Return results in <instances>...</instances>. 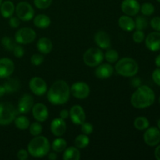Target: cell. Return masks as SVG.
Instances as JSON below:
<instances>
[{"instance_id": "cell-52", "label": "cell", "mask_w": 160, "mask_h": 160, "mask_svg": "<svg viewBox=\"0 0 160 160\" xmlns=\"http://www.w3.org/2000/svg\"><path fill=\"white\" fill-rule=\"evenodd\" d=\"M2 2V0H0V6H1Z\"/></svg>"}, {"instance_id": "cell-1", "label": "cell", "mask_w": 160, "mask_h": 160, "mask_svg": "<svg viewBox=\"0 0 160 160\" xmlns=\"http://www.w3.org/2000/svg\"><path fill=\"white\" fill-rule=\"evenodd\" d=\"M70 88L63 80L55 81L48 91H47V98L51 104L54 106H61L70 99Z\"/></svg>"}, {"instance_id": "cell-47", "label": "cell", "mask_w": 160, "mask_h": 160, "mask_svg": "<svg viewBox=\"0 0 160 160\" xmlns=\"http://www.w3.org/2000/svg\"><path fill=\"white\" fill-rule=\"evenodd\" d=\"M155 157L157 160H160V145L155 149Z\"/></svg>"}, {"instance_id": "cell-7", "label": "cell", "mask_w": 160, "mask_h": 160, "mask_svg": "<svg viewBox=\"0 0 160 160\" xmlns=\"http://www.w3.org/2000/svg\"><path fill=\"white\" fill-rule=\"evenodd\" d=\"M37 37L35 31L30 28H22L15 33V42L20 45H28L34 42Z\"/></svg>"}, {"instance_id": "cell-49", "label": "cell", "mask_w": 160, "mask_h": 160, "mask_svg": "<svg viewBox=\"0 0 160 160\" xmlns=\"http://www.w3.org/2000/svg\"><path fill=\"white\" fill-rule=\"evenodd\" d=\"M6 93V89H5L4 86L0 85V97H2Z\"/></svg>"}, {"instance_id": "cell-39", "label": "cell", "mask_w": 160, "mask_h": 160, "mask_svg": "<svg viewBox=\"0 0 160 160\" xmlns=\"http://www.w3.org/2000/svg\"><path fill=\"white\" fill-rule=\"evenodd\" d=\"M81 126V131H82L83 134H87V135H90V134H92V132L94 131L93 125L91 123H88V122H84Z\"/></svg>"}, {"instance_id": "cell-29", "label": "cell", "mask_w": 160, "mask_h": 160, "mask_svg": "<svg viewBox=\"0 0 160 160\" xmlns=\"http://www.w3.org/2000/svg\"><path fill=\"white\" fill-rule=\"evenodd\" d=\"M89 143H90V138H89L88 135L84 134H79L76 137L74 140V145L79 149H84L86 147L88 146Z\"/></svg>"}, {"instance_id": "cell-18", "label": "cell", "mask_w": 160, "mask_h": 160, "mask_svg": "<svg viewBox=\"0 0 160 160\" xmlns=\"http://www.w3.org/2000/svg\"><path fill=\"white\" fill-rule=\"evenodd\" d=\"M145 45L147 48L152 52L160 50V32L154 31L145 38Z\"/></svg>"}, {"instance_id": "cell-21", "label": "cell", "mask_w": 160, "mask_h": 160, "mask_svg": "<svg viewBox=\"0 0 160 160\" xmlns=\"http://www.w3.org/2000/svg\"><path fill=\"white\" fill-rule=\"evenodd\" d=\"M118 24L123 31H127V32H131L135 29L134 20L128 15L121 16L118 20Z\"/></svg>"}, {"instance_id": "cell-20", "label": "cell", "mask_w": 160, "mask_h": 160, "mask_svg": "<svg viewBox=\"0 0 160 160\" xmlns=\"http://www.w3.org/2000/svg\"><path fill=\"white\" fill-rule=\"evenodd\" d=\"M114 68L110 63H101L97 66L95 70V77L98 79H107L113 74Z\"/></svg>"}, {"instance_id": "cell-9", "label": "cell", "mask_w": 160, "mask_h": 160, "mask_svg": "<svg viewBox=\"0 0 160 160\" xmlns=\"http://www.w3.org/2000/svg\"><path fill=\"white\" fill-rule=\"evenodd\" d=\"M91 89L88 84L84 81L73 83L70 87V95L77 99L83 100L87 98L90 95Z\"/></svg>"}, {"instance_id": "cell-24", "label": "cell", "mask_w": 160, "mask_h": 160, "mask_svg": "<svg viewBox=\"0 0 160 160\" xmlns=\"http://www.w3.org/2000/svg\"><path fill=\"white\" fill-rule=\"evenodd\" d=\"M34 25L39 29H46L51 24V19L46 14H38L34 16Z\"/></svg>"}, {"instance_id": "cell-42", "label": "cell", "mask_w": 160, "mask_h": 160, "mask_svg": "<svg viewBox=\"0 0 160 160\" xmlns=\"http://www.w3.org/2000/svg\"><path fill=\"white\" fill-rule=\"evenodd\" d=\"M9 24L11 28H17L20 24V20L17 17H11L9 18Z\"/></svg>"}, {"instance_id": "cell-32", "label": "cell", "mask_w": 160, "mask_h": 160, "mask_svg": "<svg viewBox=\"0 0 160 160\" xmlns=\"http://www.w3.org/2000/svg\"><path fill=\"white\" fill-rule=\"evenodd\" d=\"M28 129H29L30 134L34 136V137H35V136L41 135V134L43 131V127L41 124L40 122L35 121L30 124Z\"/></svg>"}, {"instance_id": "cell-16", "label": "cell", "mask_w": 160, "mask_h": 160, "mask_svg": "<svg viewBox=\"0 0 160 160\" xmlns=\"http://www.w3.org/2000/svg\"><path fill=\"white\" fill-rule=\"evenodd\" d=\"M15 70V65L12 60L9 58L0 59V78L6 79L9 78Z\"/></svg>"}, {"instance_id": "cell-13", "label": "cell", "mask_w": 160, "mask_h": 160, "mask_svg": "<svg viewBox=\"0 0 160 160\" xmlns=\"http://www.w3.org/2000/svg\"><path fill=\"white\" fill-rule=\"evenodd\" d=\"M69 112H70V118L73 124L81 125L86 121V113L82 106L75 105L70 108Z\"/></svg>"}, {"instance_id": "cell-41", "label": "cell", "mask_w": 160, "mask_h": 160, "mask_svg": "<svg viewBox=\"0 0 160 160\" xmlns=\"http://www.w3.org/2000/svg\"><path fill=\"white\" fill-rule=\"evenodd\" d=\"M150 25L156 31L160 32V17H153L150 21Z\"/></svg>"}, {"instance_id": "cell-15", "label": "cell", "mask_w": 160, "mask_h": 160, "mask_svg": "<svg viewBox=\"0 0 160 160\" xmlns=\"http://www.w3.org/2000/svg\"><path fill=\"white\" fill-rule=\"evenodd\" d=\"M31 112H32V115L34 120L40 123L46 121L47 119L48 118V115H49L47 106L42 102L34 104Z\"/></svg>"}, {"instance_id": "cell-2", "label": "cell", "mask_w": 160, "mask_h": 160, "mask_svg": "<svg viewBox=\"0 0 160 160\" xmlns=\"http://www.w3.org/2000/svg\"><path fill=\"white\" fill-rule=\"evenodd\" d=\"M156 95L152 89L147 85H140L132 94L131 103L136 109H145L155 102Z\"/></svg>"}, {"instance_id": "cell-34", "label": "cell", "mask_w": 160, "mask_h": 160, "mask_svg": "<svg viewBox=\"0 0 160 160\" xmlns=\"http://www.w3.org/2000/svg\"><path fill=\"white\" fill-rule=\"evenodd\" d=\"M140 11L143 16H151L155 12V6L151 2H145L141 6Z\"/></svg>"}, {"instance_id": "cell-22", "label": "cell", "mask_w": 160, "mask_h": 160, "mask_svg": "<svg viewBox=\"0 0 160 160\" xmlns=\"http://www.w3.org/2000/svg\"><path fill=\"white\" fill-rule=\"evenodd\" d=\"M53 48V44L51 39L48 38H41L37 42V48L40 53L43 55L49 54Z\"/></svg>"}, {"instance_id": "cell-43", "label": "cell", "mask_w": 160, "mask_h": 160, "mask_svg": "<svg viewBox=\"0 0 160 160\" xmlns=\"http://www.w3.org/2000/svg\"><path fill=\"white\" fill-rule=\"evenodd\" d=\"M17 159L20 160H27L29 156V153H28V150L25 149H20L17 152Z\"/></svg>"}, {"instance_id": "cell-31", "label": "cell", "mask_w": 160, "mask_h": 160, "mask_svg": "<svg viewBox=\"0 0 160 160\" xmlns=\"http://www.w3.org/2000/svg\"><path fill=\"white\" fill-rule=\"evenodd\" d=\"M104 59H106L109 63L117 62L119 59V52L112 48H108L107 51L104 53Z\"/></svg>"}, {"instance_id": "cell-4", "label": "cell", "mask_w": 160, "mask_h": 160, "mask_svg": "<svg viewBox=\"0 0 160 160\" xmlns=\"http://www.w3.org/2000/svg\"><path fill=\"white\" fill-rule=\"evenodd\" d=\"M114 70L120 76L125 78H133L138 72L139 67L138 62L134 59L124 57L117 60Z\"/></svg>"}, {"instance_id": "cell-45", "label": "cell", "mask_w": 160, "mask_h": 160, "mask_svg": "<svg viewBox=\"0 0 160 160\" xmlns=\"http://www.w3.org/2000/svg\"><path fill=\"white\" fill-rule=\"evenodd\" d=\"M59 117L62 118V120H67V118L70 117V112H69V110L67 109H62V110L59 112Z\"/></svg>"}, {"instance_id": "cell-53", "label": "cell", "mask_w": 160, "mask_h": 160, "mask_svg": "<svg viewBox=\"0 0 160 160\" xmlns=\"http://www.w3.org/2000/svg\"><path fill=\"white\" fill-rule=\"evenodd\" d=\"M157 2H160V0H156Z\"/></svg>"}, {"instance_id": "cell-26", "label": "cell", "mask_w": 160, "mask_h": 160, "mask_svg": "<svg viewBox=\"0 0 160 160\" xmlns=\"http://www.w3.org/2000/svg\"><path fill=\"white\" fill-rule=\"evenodd\" d=\"M5 89H6V93H14L20 90V82L17 78H9L6 80V82L3 84Z\"/></svg>"}, {"instance_id": "cell-44", "label": "cell", "mask_w": 160, "mask_h": 160, "mask_svg": "<svg viewBox=\"0 0 160 160\" xmlns=\"http://www.w3.org/2000/svg\"><path fill=\"white\" fill-rule=\"evenodd\" d=\"M152 78L153 81L156 83L157 85L160 86V68L158 67L157 69L153 71L152 74Z\"/></svg>"}, {"instance_id": "cell-35", "label": "cell", "mask_w": 160, "mask_h": 160, "mask_svg": "<svg viewBox=\"0 0 160 160\" xmlns=\"http://www.w3.org/2000/svg\"><path fill=\"white\" fill-rule=\"evenodd\" d=\"M1 43L2 45V46L4 47L5 49L8 50V51H12L14 48V47L16 46V43L17 42L13 40L11 38L7 37H3L1 40Z\"/></svg>"}, {"instance_id": "cell-48", "label": "cell", "mask_w": 160, "mask_h": 160, "mask_svg": "<svg viewBox=\"0 0 160 160\" xmlns=\"http://www.w3.org/2000/svg\"><path fill=\"white\" fill-rule=\"evenodd\" d=\"M48 158L50 160H56L58 158V156H57V154H56L55 152H50V153L48 152Z\"/></svg>"}, {"instance_id": "cell-3", "label": "cell", "mask_w": 160, "mask_h": 160, "mask_svg": "<svg viewBox=\"0 0 160 160\" xmlns=\"http://www.w3.org/2000/svg\"><path fill=\"white\" fill-rule=\"evenodd\" d=\"M49 141L42 135L35 136L28 145V151L30 156L34 158H42L48 154L50 151Z\"/></svg>"}, {"instance_id": "cell-30", "label": "cell", "mask_w": 160, "mask_h": 160, "mask_svg": "<svg viewBox=\"0 0 160 160\" xmlns=\"http://www.w3.org/2000/svg\"><path fill=\"white\" fill-rule=\"evenodd\" d=\"M134 127L138 131H145L149 127V120L145 117H138L134 120Z\"/></svg>"}, {"instance_id": "cell-27", "label": "cell", "mask_w": 160, "mask_h": 160, "mask_svg": "<svg viewBox=\"0 0 160 160\" xmlns=\"http://www.w3.org/2000/svg\"><path fill=\"white\" fill-rule=\"evenodd\" d=\"M13 122L16 128H17L20 131H25V130L28 129L30 124H31L29 119L27 117H25V116H23V115L18 116V117L17 116Z\"/></svg>"}, {"instance_id": "cell-38", "label": "cell", "mask_w": 160, "mask_h": 160, "mask_svg": "<svg viewBox=\"0 0 160 160\" xmlns=\"http://www.w3.org/2000/svg\"><path fill=\"white\" fill-rule=\"evenodd\" d=\"M145 38V36L143 31L136 30V31H134V33L133 34V41L137 44H140L142 42H143Z\"/></svg>"}, {"instance_id": "cell-33", "label": "cell", "mask_w": 160, "mask_h": 160, "mask_svg": "<svg viewBox=\"0 0 160 160\" xmlns=\"http://www.w3.org/2000/svg\"><path fill=\"white\" fill-rule=\"evenodd\" d=\"M134 23H135V29L140 31L146 29L148 25V20L143 16H138L134 20Z\"/></svg>"}, {"instance_id": "cell-36", "label": "cell", "mask_w": 160, "mask_h": 160, "mask_svg": "<svg viewBox=\"0 0 160 160\" xmlns=\"http://www.w3.org/2000/svg\"><path fill=\"white\" fill-rule=\"evenodd\" d=\"M44 59H45V57H44L43 54H42L40 52L34 53V54H33L31 56V62L32 65L38 67V66H40L44 62Z\"/></svg>"}, {"instance_id": "cell-40", "label": "cell", "mask_w": 160, "mask_h": 160, "mask_svg": "<svg viewBox=\"0 0 160 160\" xmlns=\"http://www.w3.org/2000/svg\"><path fill=\"white\" fill-rule=\"evenodd\" d=\"M12 52H13V54L14 56H15V57L17 58L23 57V56H24V53H25L24 48L22 47V45H20V44L16 45V46L14 47Z\"/></svg>"}, {"instance_id": "cell-54", "label": "cell", "mask_w": 160, "mask_h": 160, "mask_svg": "<svg viewBox=\"0 0 160 160\" xmlns=\"http://www.w3.org/2000/svg\"><path fill=\"white\" fill-rule=\"evenodd\" d=\"M159 104H160V97H159Z\"/></svg>"}, {"instance_id": "cell-51", "label": "cell", "mask_w": 160, "mask_h": 160, "mask_svg": "<svg viewBox=\"0 0 160 160\" xmlns=\"http://www.w3.org/2000/svg\"><path fill=\"white\" fill-rule=\"evenodd\" d=\"M158 128L160 130V119L158 120Z\"/></svg>"}, {"instance_id": "cell-50", "label": "cell", "mask_w": 160, "mask_h": 160, "mask_svg": "<svg viewBox=\"0 0 160 160\" xmlns=\"http://www.w3.org/2000/svg\"><path fill=\"white\" fill-rule=\"evenodd\" d=\"M155 63H156V67L160 68V54L156 56V59H155Z\"/></svg>"}, {"instance_id": "cell-28", "label": "cell", "mask_w": 160, "mask_h": 160, "mask_svg": "<svg viewBox=\"0 0 160 160\" xmlns=\"http://www.w3.org/2000/svg\"><path fill=\"white\" fill-rule=\"evenodd\" d=\"M67 147V141L61 137H57V138L54 139L52 143V149L55 152H63Z\"/></svg>"}, {"instance_id": "cell-6", "label": "cell", "mask_w": 160, "mask_h": 160, "mask_svg": "<svg viewBox=\"0 0 160 160\" xmlns=\"http://www.w3.org/2000/svg\"><path fill=\"white\" fill-rule=\"evenodd\" d=\"M84 64L89 67H96L104 60V52L100 48H90L83 56Z\"/></svg>"}, {"instance_id": "cell-17", "label": "cell", "mask_w": 160, "mask_h": 160, "mask_svg": "<svg viewBox=\"0 0 160 160\" xmlns=\"http://www.w3.org/2000/svg\"><path fill=\"white\" fill-rule=\"evenodd\" d=\"M50 130L56 137L62 136L67 131V123L65 120H62L60 117L52 120L50 123Z\"/></svg>"}, {"instance_id": "cell-25", "label": "cell", "mask_w": 160, "mask_h": 160, "mask_svg": "<svg viewBox=\"0 0 160 160\" xmlns=\"http://www.w3.org/2000/svg\"><path fill=\"white\" fill-rule=\"evenodd\" d=\"M62 159L64 160H79L81 159V152L76 146L67 147L64 150Z\"/></svg>"}, {"instance_id": "cell-12", "label": "cell", "mask_w": 160, "mask_h": 160, "mask_svg": "<svg viewBox=\"0 0 160 160\" xmlns=\"http://www.w3.org/2000/svg\"><path fill=\"white\" fill-rule=\"evenodd\" d=\"M34 104V100L30 94H24L20 98L17 104V112L20 114H28L32 109Z\"/></svg>"}, {"instance_id": "cell-46", "label": "cell", "mask_w": 160, "mask_h": 160, "mask_svg": "<svg viewBox=\"0 0 160 160\" xmlns=\"http://www.w3.org/2000/svg\"><path fill=\"white\" fill-rule=\"evenodd\" d=\"M142 84V81H141L140 78H133V80L131 81V84L133 85V87L134 88H138Z\"/></svg>"}, {"instance_id": "cell-37", "label": "cell", "mask_w": 160, "mask_h": 160, "mask_svg": "<svg viewBox=\"0 0 160 160\" xmlns=\"http://www.w3.org/2000/svg\"><path fill=\"white\" fill-rule=\"evenodd\" d=\"M52 0H34V4L38 9H46L51 6Z\"/></svg>"}, {"instance_id": "cell-8", "label": "cell", "mask_w": 160, "mask_h": 160, "mask_svg": "<svg viewBox=\"0 0 160 160\" xmlns=\"http://www.w3.org/2000/svg\"><path fill=\"white\" fill-rule=\"evenodd\" d=\"M17 17L22 21H30L35 15L33 6L28 2H20L15 7Z\"/></svg>"}, {"instance_id": "cell-14", "label": "cell", "mask_w": 160, "mask_h": 160, "mask_svg": "<svg viewBox=\"0 0 160 160\" xmlns=\"http://www.w3.org/2000/svg\"><path fill=\"white\" fill-rule=\"evenodd\" d=\"M141 5L137 0H123L121 2V11L124 15L134 17L140 12Z\"/></svg>"}, {"instance_id": "cell-23", "label": "cell", "mask_w": 160, "mask_h": 160, "mask_svg": "<svg viewBox=\"0 0 160 160\" xmlns=\"http://www.w3.org/2000/svg\"><path fill=\"white\" fill-rule=\"evenodd\" d=\"M14 12H15V6L13 2L10 0L2 2L0 6V13L2 16L3 18L9 19L12 17Z\"/></svg>"}, {"instance_id": "cell-11", "label": "cell", "mask_w": 160, "mask_h": 160, "mask_svg": "<svg viewBox=\"0 0 160 160\" xmlns=\"http://www.w3.org/2000/svg\"><path fill=\"white\" fill-rule=\"evenodd\" d=\"M143 138L148 146H156L160 142V130L156 127H148L144 133Z\"/></svg>"}, {"instance_id": "cell-5", "label": "cell", "mask_w": 160, "mask_h": 160, "mask_svg": "<svg viewBox=\"0 0 160 160\" xmlns=\"http://www.w3.org/2000/svg\"><path fill=\"white\" fill-rule=\"evenodd\" d=\"M17 113V109L11 102H0V125L6 126L10 124L15 120Z\"/></svg>"}, {"instance_id": "cell-10", "label": "cell", "mask_w": 160, "mask_h": 160, "mask_svg": "<svg viewBox=\"0 0 160 160\" xmlns=\"http://www.w3.org/2000/svg\"><path fill=\"white\" fill-rule=\"evenodd\" d=\"M29 88L34 95L42 96L48 91V85L43 78L40 77H34L29 81Z\"/></svg>"}, {"instance_id": "cell-19", "label": "cell", "mask_w": 160, "mask_h": 160, "mask_svg": "<svg viewBox=\"0 0 160 160\" xmlns=\"http://www.w3.org/2000/svg\"><path fill=\"white\" fill-rule=\"evenodd\" d=\"M95 44L101 49H108L111 46V38L106 31H100L95 33L94 36Z\"/></svg>"}]
</instances>
